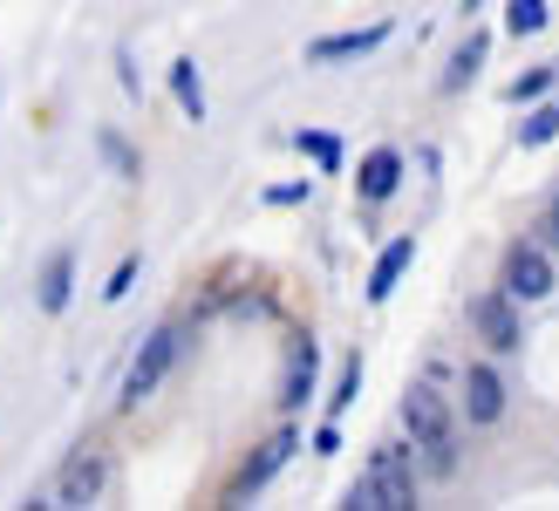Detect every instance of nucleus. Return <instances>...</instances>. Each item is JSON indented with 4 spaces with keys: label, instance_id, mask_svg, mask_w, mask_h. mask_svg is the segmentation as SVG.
<instances>
[{
    "label": "nucleus",
    "instance_id": "f257e3e1",
    "mask_svg": "<svg viewBox=\"0 0 559 511\" xmlns=\"http://www.w3.org/2000/svg\"><path fill=\"white\" fill-rule=\"evenodd\" d=\"M403 437L409 450H424L430 471H451L457 464V416H451V395H437L430 382L403 389Z\"/></svg>",
    "mask_w": 559,
    "mask_h": 511
},
{
    "label": "nucleus",
    "instance_id": "f03ea898",
    "mask_svg": "<svg viewBox=\"0 0 559 511\" xmlns=\"http://www.w3.org/2000/svg\"><path fill=\"white\" fill-rule=\"evenodd\" d=\"M348 504L355 511H403V504H416V471H409V450H396V443H382L376 457H369V471L348 485Z\"/></svg>",
    "mask_w": 559,
    "mask_h": 511
},
{
    "label": "nucleus",
    "instance_id": "7ed1b4c3",
    "mask_svg": "<svg viewBox=\"0 0 559 511\" xmlns=\"http://www.w3.org/2000/svg\"><path fill=\"white\" fill-rule=\"evenodd\" d=\"M178 355H185V328H178V321L151 328V334H144V348L130 355V376H123V409L151 403V389H157V382L178 368Z\"/></svg>",
    "mask_w": 559,
    "mask_h": 511
},
{
    "label": "nucleus",
    "instance_id": "20e7f679",
    "mask_svg": "<svg viewBox=\"0 0 559 511\" xmlns=\"http://www.w3.org/2000/svg\"><path fill=\"white\" fill-rule=\"evenodd\" d=\"M109 485V450L103 443H82L75 457L62 464V477H55V504H96Z\"/></svg>",
    "mask_w": 559,
    "mask_h": 511
},
{
    "label": "nucleus",
    "instance_id": "39448f33",
    "mask_svg": "<svg viewBox=\"0 0 559 511\" xmlns=\"http://www.w3.org/2000/svg\"><path fill=\"white\" fill-rule=\"evenodd\" d=\"M471 334L485 341L491 355H512L519 348V307H512V294H485V300H471Z\"/></svg>",
    "mask_w": 559,
    "mask_h": 511
},
{
    "label": "nucleus",
    "instance_id": "423d86ee",
    "mask_svg": "<svg viewBox=\"0 0 559 511\" xmlns=\"http://www.w3.org/2000/svg\"><path fill=\"white\" fill-rule=\"evenodd\" d=\"M506 294H512V300H546V294H552V260H546L533 239L506 252Z\"/></svg>",
    "mask_w": 559,
    "mask_h": 511
},
{
    "label": "nucleus",
    "instance_id": "0eeeda50",
    "mask_svg": "<svg viewBox=\"0 0 559 511\" xmlns=\"http://www.w3.org/2000/svg\"><path fill=\"white\" fill-rule=\"evenodd\" d=\"M396 185H403V151L396 144H376L369 157H361V170H355V191L369 198V205H382Z\"/></svg>",
    "mask_w": 559,
    "mask_h": 511
},
{
    "label": "nucleus",
    "instance_id": "6e6552de",
    "mask_svg": "<svg viewBox=\"0 0 559 511\" xmlns=\"http://www.w3.org/2000/svg\"><path fill=\"white\" fill-rule=\"evenodd\" d=\"M294 450H300V437H294V430H280V437H266V443H260V457H253V464H246V471L233 477V498H253V491L266 485V477H273L280 464L294 457Z\"/></svg>",
    "mask_w": 559,
    "mask_h": 511
},
{
    "label": "nucleus",
    "instance_id": "1a4fd4ad",
    "mask_svg": "<svg viewBox=\"0 0 559 511\" xmlns=\"http://www.w3.org/2000/svg\"><path fill=\"white\" fill-rule=\"evenodd\" d=\"M389 41V21H376V27H355V35H321L314 48H307V62H355V55H369V48H382Z\"/></svg>",
    "mask_w": 559,
    "mask_h": 511
},
{
    "label": "nucleus",
    "instance_id": "9d476101",
    "mask_svg": "<svg viewBox=\"0 0 559 511\" xmlns=\"http://www.w3.org/2000/svg\"><path fill=\"white\" fill-rule=\"evenodd\" d=\"M464 409H471V423H498V416H506V382H498L485 361L464 368Z\"/></svg>",
    "mask_w": 559,
    "mask_h": 511
},
{
    "label": "nucleus",
    "instance_id": "9b49d317",
    "mask_svg": "<svg viewBox=\"0 0 559 511\" xmlns=\"http://www.w3.org/2000/svg\"><path fill=\"white\" fill-rule=\"evenodd\" d=\"M409 260H416V239H409V233L389 239V246L376 252V266H369V300H389V294H396V280L409 273Z\"/></svg>",
    "mask_w": 559,
    "mask_h": 511
},
{
    "label": "nucleus",
    "instance_id": "f8f14e48",
    "mask_svg": "<svg viewBox=\"0 0 559 511\" xmlns=\"http://www.w3.org/2000/svg\"><path fill=\"white\" fill-rule=\"evenodd\" d=\"M69 280H75V252L55 246L41 260V314H62V307H69Z\"/></svg>",
    "mask_w": 559,
    "mask_h": 511
},
{
    "label": "nucleus",
    "instance_id": "ddd939ff",
    "mask_svg": "<svg viewBox=\"0 0 559 511\" xmlns=\"http://www.w3.org/2000/svg\"><path fill=\"white\" fill-rule=\"evenodd\" d=\"M314 361H321L314 334H294V368H287V395H280V403H287V409H300L307 395H314Z\"/></svg>",
    "mask_w": 559,
    "mask_h": 511
},
{
    "label": "nucleus",
    "instance_id": "4468645a",
    "mask_svg": "<svg viewBox=\"0 0 559 511\" xmlns=\"http://www.w3.org/2000/svg\"><path fill=\"white\" fill-rule=\"evenodd\" d=\"M485 48H491V35H464V48L451 55V69H443V90H471L478 69H485Z\"/></svg>",
    "mask_w": 559,
    "mask_h": 511
},
{
    "label": "nucleus",
    "instance_id": "2eb2a0df",
    "mask_svg": "<svg viewBox=\"0 0 559 511\" xmlns=\"http://www.w3.org/2000/svg\"><path fill=\"white\" fill-rule=\"evenodd\" d=\"M171 96L185 103V123H205V82H199V62H171Z\"/></svg>",
    "mask_w": 559,
    "mask_h": 511
},
{
    "label": "nucleus",
    "instance_id": "dca6fc26",
    "mask_svg": "<svg viewBox=\"0 0 559 511\" xmlns=\"http://www.w3.org/2000/svg\"><path fill=\"white\" fill-rule=\"evenodd\" d=\"M552 136H559V103H539L533 117L519 123V144H525V151H539V144H552Z\"/></svg>",
    "mask_w": 559,
    "mask_h": 511
},
{
    "label": "nucleus",
    "instance_id": "f3484780",
    "mask_svg": "<svg viewBox=\"0 0 559 511\" xmlns=\"http://www.w3.org/2000/svg\"><path fill=\"white\" fill-rule=\"evenodd\" d=\"M506 27H512V35H539V27H546V0H512Z\"/></svg>",
    "mask_w": 559,
    "mask_h": 511
},
{
    "label": "nucleus",
    "instance_id": "a211bd4d",
    "mask_svg": "<svg viewBox=\"0 0 559 511\" xmlns=\"http://www.w3.org/2000/svg\"><path fill=\"white\" fill-rule=\"evenodd\" d=\"M552 82H559V62H546V69H533V75H519V82H512V103H533V96H546Z\"/></svg>",
    "mask_w": 559,
    "mask_h": 511
},
{
    "label": "nucleus",
    "instance_id": "6ab92c4d",
    "mask_svg": "<svg viewBox=\"0 0 559 511\" xmlns=\"http://www.w3.org/2000/svg\"><path fill=\"white\" fill-rule=\"evenodd\" d=\"M355 389H361V361L348 355V368H342V382H334V395H328V409H334V416H342V409L355 403Z\"/></svg>",
    "mask_w": 559,
    "mask_h": 511
},
{
    "label": "nucleus",
    "instance_id": "aec40b11",
    "mask_svg": "<svg viewBox=\"0 0 559 511\" xmlns=\"http://www.w3.org/2000/svg\"><path fill=\"white\" fill-rule=\"evenodd\" d=\"M300 151L314 157V164H328V170L342 164V144H334V136H321V130H307V136H300Z\"/></svg>",
    "mask_w": 559,
    "mask_h": 511
},
{
    "label": "nucleus",
    "instance_id": "412c9836",
    "mask_svg": "<svg viewBox=\"0 0 559 511\" xmlns=\"http://www.w3.org/2000/svg\"><path fill=\"white\" fill-rule=\"evenodd\" d=\"M136 266H144V260H136V252H130V260H117V273H109V287H103V300H123V294L136 287Z\"/></svg>",
    "mask_w": 559,
    "mask_h": 511
},
{
    "label": "nucleus",
    "instance_id": "4be33fe9",
    "mask_svg": "<svg viewBox=\"0 0 559 511\" xmlns=\"http://www.w3.org/2000/svg\"><path fill=\"white\" fill-rule=\"evenodd\" d=\"M300 198H307V178H294V185H273V191H266V205H300Z\"/></svg>",
    "mask_w": 559,
    "mask_h": 511
},
{
    "label": "nucleus",
    "instance_id": "5701e85b",
    "mask_svg": "<svg viewBox=\"0 0 559 511\" xmlns=\"http://www.w3.org/2000/svg\"><path fill=\"white\" fill-rule=\"evenodd\" d=\"M552 239H559V198H552Z\"/></svg>",
    "mask_w": 559,
    "mask_h": 511
}]
</instances>
